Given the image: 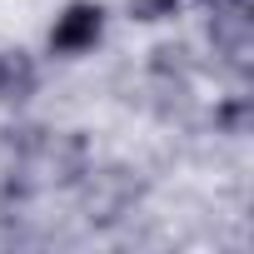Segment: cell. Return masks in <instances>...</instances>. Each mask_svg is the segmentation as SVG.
I'll return each instance as SVG.
<instances>
[{
  "instance_id": "1",
  "label": "cell",
  "mask_w": 254,
  "mask_h": 254,
  "mask_svg": "<svg viewBox=\"0 0 254 254\" xmlns=\"http://www.w3.org/2000/svg\"><path fill=\"white\" fill-rule=\"evenodd\" d=\"M100 40H105V5H95V0H70L50 25V55H65V60L90 55Z\"/></svg>"
},
{
  "instance_id": "2",
  "label": "cell",
  "mask_w": 254,
  "mask_h": 254,
  "mask_svg": "<svg viewBox=\"0 0 254 254\" xmlns=\"http://www.w3.org/2000/svg\"><path fill=\"white\" fill-rule=\"evenodd\" d=\"M35 90V65L20 50H0V100H25Z\"/></svg>"
},
{
  "instance_id": "3",
  "label": "cell",
  "mask_w": 254,
  "mask_h": 254,
  "mask_svg": "<svg viewBox=\"0 0 254 254\" xmlns=\"http://www.w3.org/2000/svg\"><path fill=\"white\" fill-rule=\"evenodd\" d=\"M180 5H185V0H130V15L145 20V25H155V20H170Z\"/></svg>"
},
{
  "instance_id": "4",
  "label": "cell",
  "mask_w": 254,
  "mask_h": 254,
  "mask_svg": "<svg viewBox=\"0 0 254 254\" xmlns=\"http://www.w3.org/2000/svg\"><path fill=\"white\" fill-rule=\"evenodd\" d=\"M214 120H219V125H229V130H239V125H244V105H224Z\"/></svg>"
}]
</instances>
